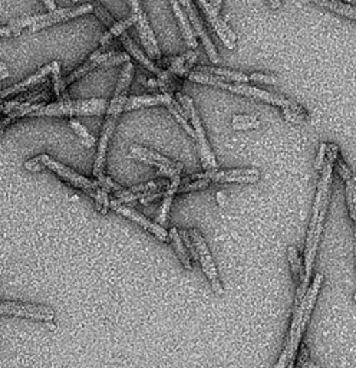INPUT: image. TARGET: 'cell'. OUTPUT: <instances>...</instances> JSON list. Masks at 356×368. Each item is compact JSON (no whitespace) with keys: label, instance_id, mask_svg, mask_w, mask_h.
<instances>
[{"label":"cell","instance_id":"cell-1","mask_svg":"<svg viewBox=\"0 0 356 368\" xmlns=\"http://www.w3.org/2000/svg\"><path fill=\"white\" fill-rule=\"evenodd\" d=\"M339 158V148L336 144H326V158L325 164L320 171V178L318 183V192L314 203V215L311 219L309 230H307L304 255L315 258L320 235L323 230V223L330 200V186H332V174H334V164Z\"/></svg>","mask_w":356,"mask_h":368},{"label":"cell","instance_id":"cell-2","mask_svg":"<svg viewBox=\"0 0 356 368\" xmlns=\"http://www.w3.org/2000/svg\"><path fill=\"white\" fill-rule=\"evenodd\" d=\"M134 74H135V66L131 62H127L123 68L120 81H118V84H116L114 98L109 102L108 109H107V120H105V124L102 128L97 158H95V163H93L95 181H102L107 177L105 176V161H107L108 146L111 141V137L115 131L116 121H118V118H120L121 112L125 108V104L128 100V91H130Z\"/></svg>","mask_w":356,"mask_h":368},{"label":"cell","instance_id":"cell-3","mask_svg":"<svg viewBox=\"0 0 356 368\" xmlns=\"http://www.w3.org/2000/svg\"><path fill=\"white\" fill-rule=\"evenodd\" d=\"M51 169L58 177L63 178L68 184H72L74 187L84 190L89 197H92L95 200L98 193L100 186L97 184V181H92L81 174H78L77 171H74L72 169H69L66 166H63L59 161L54 160L51 155L47 154H40L38 157H33L31 160H28L25 163V169L29 171H42L43 169Z\"/></svg>","mask_w":356,"mask_h":368},{"label":"cell","instance_id":"cell-4","mask_svg":"<svg viewBox=\"0 0 356 368\" xmlns=\"http://www.w3.org/2000/svg\"><path fill=\"white\" fill-rule=\"evenodd\" d=\"M109 102L102 98H91L82 101L59 100L58 102L45 104L33 112V117H70V115H102L107 112Z\"/></svg>","mask_w":356,"mask_h":368},{"label":"cell","instance_id":"cell-5","mask_svg":"<svg viewBox=\"0 0 356 368\" xmlns=\"http://www.w3.org/2000/svg\"><path fill=\"white\" fill-rule=\"evenodd\" d=\"M93 12V5L92 3H84L77 8H65V9H58L55 12H49L46 15H39V16H28L22 19H15L10 20V28L16 31L17 33L22 32L23 28H29L31 32H39L47 26H52L55 23L66 22L69 19H74L86 13Z\"/></svg>","mask_w":356,"mask_h":368},{"label":"cell","instance_id":"cell-6","mask_svg":"<svg viewBox=\"0 0 356 368\" xmlns=\"http://www.w3.org/2000/svg\"><path fill=\"white\" fill-rule=\"evenodd\" d=\"M114 55H115V52H105L104 48H101L98 51H95L84 65H81L79 68H77L72 74H69L65 78L61 77V62L56 61V65H55V69H54V72H52V77H54V89L56 92V95L59 97V100H63V101L65 100H70L69 95L66 94V86L69 84H72V82L78 81L84 75L89 74L97 66H104Z\"/></svg>","mask_w":356,"mask_h":368},{"label":"cell","instance_id":"cell-7","mask_svg":"<svg viewBox=\"0 0 356 368\" xmlns=\"http://www.w3.org/2000/svg\"><path fill=\"white\" fill-rule=\"evenodd\" d=\"M176 97L178 100V102L181 104V107L184 108V111L187 112L188 118L192 120V125L196 131V140L199 141V147H200V157H201V163L206 171H211V170H217V160L212 154L208 141L206 138V132L200 120V115L196 109V105L193 102V100L189 98L188 95L181 94V92H176Z\"/></svg>","mask_w":356,"mask_h":368},{"label":"cell","instance_id":"cell-8","mask_svg":"<svg viewBox=\"0 0 356 368\" xmlns=\"http://www.w3.org/2000/svg\"><path fill=\"white\" fill-rule=\"evenodd\" d=\"M220 88L227 89V91H231V92H234V94H239V95H243V97H250V98H257V100L266 101L268 104L280 107L281 109L293 111V112L302 115V117H304L307 120V111L300 104H296L295 101L286 100V98H283L280 95L272 94V92H266L263 89L256 88V86H250L247 84H230V82H224Z\"/></svg>","mask_w":356,"mask_h":368},{"label":"cell","instance_id":"cell-9","mask_svg":"<svg viewBox=\"0 0 356 368\" xmlns=\"http://www.w3.org/2000/svg\"><path fill=\"white\" fill-rule=\"evenodd\" d=\"M130 6L132 8V16L135 17V25H137V29L139 32L142 46H144V49L147 51L148 58L151 61H157V62L161 61L162 55H161V51L158 48L154 31L150 26L148 16L146 15L144 10H142V8L138 2H130Z\"/></svg>","mask_w":356,"mask_h":368},{"label":"cell","instance_id":"cell-10","mask_svg":"<svg viewBox=\"0 0 356 368\" xmlns=\"http://www.w3.org/2000/svg\"><path fill=\"white\" fill-rule=\"evenodd\" d=\"M189 180H208L210 183H256L260 180V171L256 169H231V170H211L188 176Z\"/></svg>","mask_w":356,"mask_h":368},{"label":"cell","instance_id":"cell-11","mask_svg":"<svg viewBox=\"0 0 356 368\" xmlns=\"http://www.w3.org/2000/svg\"><path fill=\"white\" fill-rule=\"evenodd\" d=\"M188 233H189V238H192V240L196 245L201 268H203V270H204V273L207 276V279L211 284L212 291L216 292V295H223V286H222V282L219 279V273H217L215 261H212V258L210 255V250H208L203 236L200 235V232H199L197 229H189Z\"/></svg>","mask_w":356,"mask_h":368},{"label":"cell","instance_id":"cell-12","mask_svg":"<svg viewBox=\"0 0 356 368\" xmlns=\"http://www.w3.org/2000/svg\"><path fill=\"white\" fill-rule=\"evenodd\" d=\"M0 315L20 316V318H29V319L47 322V321L54 319L55 312L52 308L45 307V305L0 301Z\"/></svg>","mask_w":356,"mask_h":368},{"label":"cell","instance_id":"cell-13","mask_svg":"<svg viewBox=\"0 0 356 368\" xmlns=\"http://www.w3.org/2000/svg\"><path fill=\"white\" fill-rule=\"evenodd\" d=\"M109 207H111L112 210H115L116 213H120V215L125 216L127 219H130V220L138 223L139 226H142L146 230H148V232L153 233L157 239H160V240H162V242H171V239H170V233H169L167 230H165L162 226H160V224L155 223V222H151V220L147 219L146 216L139 215L138 212H135L134 209H131V207H128V206L120 203L116 199H115V200H111Z\"/></svg>","mask_w":356,"mask_h":368},{"label":"cell","instance_id":"cell-14","mask_svg":"<svg viewBox=\"0 0 356 368\" xmlns=\"http://www.w3.org/2000/svg\"><path fill=\"white\" fill-rule=\"evenodd\" d=\"M170 187V180L167 178H157V180H151L147 183H142L138 184V186H134L131 189L127 190H120L115 193L116 200L120 203H130L134 200H141L144 199L146 196L151 194V193H157V192H167V189Z\"/></svg>","mask_w":356,"mask_h":368},{"label":"cell","instance_id":"cell-15","mask_svg":"<svg viewBox=\"0 0 356 368\" xmlns=\"http://www.w3.org/2000/svg\"><path fill=\"white\" fill-rule=\"evenodd\" d=\"M180 5H181V8L185 9V13H187V16H188V19H189V23H193V28H194L196 33H197V35L200 36V39L203 40V45H204L206 52H207L210 61H211L212 63H219V62H220V56H219V54H217V51H216V48H215V45H212L211 39L208 38V35H207V32H206V29H204V26H203L201 19L199 17V15H197V12H196V6H194V3L188 2V0H183V2H180Z\"/></svg>","mask_w":356,"mask_h":368},{"label":"cell","instance_id":"cell-16","mask_svg":"<svg viewBox=\"0 0 356 368\" xmlns=\"http://www.w3.org/2000/svg\"><path fill=\"white\" fill-rule=\"evenodd\" d=\"M55 65H56V61H54V62H51V63H47V65L42 66L36 74L31 75V77L26 78L25 81H22V82H19V84H16V85H13V86H9V88L3 89L2 92H0V104L5 102V100H6L8 97H10V95H20V94H23V92L29 91L32 86H35V85H38L39 82L45 81L46 77L52 75L54 69H55Z\"/></svg>","mask_w":356,"mask_h":368},{"label":"cell","instance_id":"cell-17","mask_svg":"<svg viewBox=\"0 0 356 368\" xmlns=\"http://www.w3.org/2000/svg\"><path fill=\"white\" fill-rule=\"evenodd\" d=\"M199 6L204 10L207 19H208L210 23H211V26L215 28V31L217 32L219 38H220L222 42L226 45V48H229V49H234V48H235V35H234V32L229 28V25L224 22V19L220 16V13L216 12L215 9H212L211 5L207 3V2H199Z\"/></svg>","mask_w":356,"mask_h":368},{"label":"cell","instance_id":"cell-18","mask_svg":"<svg viewBox=\"0 0 356 368\" xmlns=\"http://www.w3.org/2000/svg\"><path fill=\"white\" fill-rule=\"evenodd\" d=\"M130 157L135 158L138 161H142V163H146V164L154 166V167H157V170L165 169V167H176L180 163V161H173V160L164 157L162 154H160L154 150L141 147L137 144H132L130 147Z\"/></svg>","mask_w":356,"mask_h":368},{"label":"cell","instance_id":"cell-19","mask_svg":"<svg viewBox=\"0 0 356 368\" xmlns=\"http://www.w3.org/2000/svg\"><path fill=\"white\" fill-rule=\"evenodd\" d=\"M197 62V54L196 51H187L185 54L177 56V58H169V59H161L158 61V68L165 66L167 71L176 77H187L192 69H194V65Z\"/></svg>","mask_w":356,"mask_h":368},{"label":"cell","instance_id":"cell-20","mask_svg":"<svg viewBox=\"0 0 356 368\" xmlns=\"http://www.w3.org/2000/svg\"><path fill=\"white\" fill-rule=\"evenodd\" d=\"M176 102L173 95L167 94H155V95H139V97H128L124 111H134L139 108H148L155 105L171 107Z\"/></svg>","mask_w":356,"mask_h":368},{"label":"cell","instance_id":"cell-21","mask_svg":"<svg viewBox=\"0 0 356 368\" xmlns=\"http://www.w3.org/2000/svg\"><path fill=\"white\" fill-rule=\"evenodd\" d=\"M171 6L174 9V15L178 19V25L181 28V32H183V38L187 43V46H189V51H196L199 48V43H197V38L196 35L193 33V29H192V25H189V19L187 16V13L183 10L180 2H171Z\"/></svg>","mask_w":356,"mask_h":368},{"label":"cell","instance_id":"cell-22","mask_svg":"<svg viewBox=\"0 0 356 368\" xmlns=\"http://www.w3.org/2000/svg\"><path fill=\"white\" fill-rule=\"evenodd\" d=\"M121 42H123V45L125 46V48H127V51H128V54L130 55H132V58H135L139 63H142V65H144L147 69H148V71H151L153 74H155L157 75V78L164 72V69H161V68H158V65L157 63H154L150 58H147L144 54H142L141 51H139V48H138V46L132 42V39L127 35V33H124L121 38Z\"/></svg>","mask_w":356,"mask_h":368},{"label":"cell","instance_id":"cell-23","mask_svg":"<svg viewBox=\"0 0 356 368\" xmlns=\"http://www.w3.org/2000/svg\"><path fill=\"white\" fill-rule=\"evenodd\" d=\"M180 183H181V177H176L173 180H170V187L167 189V192H165V194H164L162 204L160 207V212H158V216H157V223L160 226H162V227L167 224L170 209H171V204H173V199L177 194V189L180 186Z\"/></svg>","mask_w":356,"mask_h":368},{"label":"cell","instance_id":"cell-24","mask_svg":"<svg viewBox=\"0 0 356 368\" xmlns=\"http://www.w3.org/2000/svg\"><path fill=\"white\" fill-rule=\"evenodd\" d=\"M193 71H197V72H204V74H210V75H216V77H220L223 79H226L227 82L229 81H233L234 84H246L250 81L249 75L247 74H243V72H235V71H231V69H226V68H207V66H196Z\"/></svg>","mask_w":356,"mask_h":368},{"label":"cell","instance_id":"cell-25","mask_svg":"<svg viewBox=\"0 0 356 368\" xmlns=\"http://www.w3.org/2000/svg\"><path fill=\"white\" fill-rule=\"evenodd\" d=\"M132 25H135V17L132 15L128 19H124L121 22H116L115 25L102 36V39H101V46H102V48L105 49L108 45H111L114 38H116V36L121 38L125 33V29H128Z\"/></svg>","mask_w":356,"mask_h":368},{"label":"cell","instance_id":"cell-26","mask_svg":"<svg viewBox=\"0 0 356 368\" xmlns=\"http://www.w3.org/2000/svg\"><path fill=\"white\" fill-rule=\"evenodd\" d=\"M170 239H171V243H173V246H174V249H176V252H177V256H178V259H180L181 265H183L187 270H192V269H193V266H192V261H189L188 252H187V249H185V246H184V243H183V239H181V236H180V232H178V230H177L176 227L170 229Z\"/></svg>","mask_w":356,"mask_h":368},{"label":"cell","instance_id":"cell-27","mask_svg":"<svg viewBox=\"0 0 356 368\" xmlns=\"http://www.w3.org/2000/svg\"><path fill=\"white\" fill-rule=\"evenodd\" d=\"M288 258H289L291 269L293 273V281L296 282V285H299L306 278V275H304V265H302L299 252L295 246L288 247Z\"/></svg>","mask_w":356,"mask_h":368},{"label":"cell","instance_id":"cell-28","mask_svg":"<svg viewBox=\"0 0 356 368\" xmlns=\"http://www.w3.org/2000/svg\"><path fill=\"white\" fill-rule=\"evenodd\" d=\"M315 3L319 5V6L330 9L332 12H336V13H339L342 16H346L349 19H355L356 20V8L352 6V5L342 3V2H319V0Z\"/></svg>","mask_w":356,"mask_h":368},{"label":"cell","instance_id":"cell-29","mask_svg":"<svg viewBox=\"0 0 356 368\" xmlns=\"http://www.w3.org/2000/svg\"><path fill=\"white\" fill-rule=\"evenodd\" d=\"M346 204H348V210L349 215L353 220L356 222V177L352 176L346 181Z\"/></svg>","mask_w":356,"mask_h":368},{"label":"cell","instance_id":"cell-30","mask_svg":"<svg viewBox=\"0 0 356 368\" xmlns=\"http://www.w3.org/2000/svg\"><path fill=\"white\" fill-rule=\"evenodd\" d=\"M231 127L234 130H253L260 127V121L256 117H251V115H234L231 120Z\"/></svg>","mask_w":356,"mask_h":368},{"label":"cell","instance_id":"cell-31","mask_svg":"<svg viewBox=\"0 0 356 368\" xmlns=\"http://www.w3.org/2000/svg\"><path fill=\"white\" fill-rule=\"evenodd\" d=\"M210 181L200 178V180H189L188 177L181 178L180 186L177 189V193H187V192H196V190H204L210 186Z\"/></svg>","mask_w":356,"mask_h":368},{"label":"cell","instance_id":"cell-32","mask_svg":"<svg viewBox=\"0 0 356 368\" xmlns=\"http://www.w3.org/2000/svg\"><path fill=\"white\" fill-rule=\"evenodd\" d=\"M69 127L72 128V130L77 132V135L81 138L82 143H84L88 148L93 147V144H95V138L89 134V131H88V130H86L79 121H77V120H70V121H69Z\"/></svg>","mask_w":356,"mask_h":368},{"label":"cell","instance_id":"cell-33","mask_svg":"<svg viewBox=\"0 0 356 368\" xmlns=\"http://www.w3.org/2000/svg\"><path fill=\"white\" fill-rule=\"evenodd\" d=\"M109 203H111V200H109L108 193L100 187L97 197H95V207H97V210L101 215H107L108 209H109Z\"/></svg>","mask_w":356,"mask_h":368},{"label":"cell","instance_id":"cell-34","mask_svg":"<svg viewBox=\"0 0 356 368\" xmlns=\"http://www.w3.org/2000/svg\"><path fill=\"white\" fill-rule=\"evenodd\" d=\"M93 13L97 15L101 19V22L104 23V25L108 26L109 29L116 23L115 19L108 13V10L101 3H93Z\"/></svg>","mask_w":356,"mask_h":368},{"label":"cell","instance_id":"cell-35","mask_svg":"<svg viewBox=\"0 0 356 368\" xmlns=\"http://www.w3.org/2000/svg\"><path fill=\"white\" fill-rule=\"evenodd\" d=\"M180 236H181V239H183V243H184L187 252L189 253V255L193 256L194 261H199V262H200V259H199V253H197V249H196V245H194V242L192 240V238H189L188 230H181Z\"/></svg>","mask_w":356,"mask_h":368},{"label":"cell","instance_id":"cell-36","mask_svg":"<svg viewBox=\"0 0 356 368\" xmlns=\"http://www.w3.org/2000/svg\"><path fill=\"white\" fill-rule=\"evenodd\" d=\"M121 62H130V55L125 54V52H115V55L104 65L105 68H111L114 65H118V63H121Z\"/></svg>","mask_w":356,"mask_h":368},{"label":"cell","instance_id":"cell-37","mask_svg":"<svg viewBox=\"0 0 356 368\" xmlns=\"http://www.w3.org/2000/svg\"><path fill=\"white\" fill-rule=\"evenodd\" d=\"M249 78L250 81H254V82H263V84H269V85H273L276 84V78L272 77V75H265V74H249Z\"/></svg>","mask_w":356,"mask_h":368},{"label":"cell","instance_id":"cell-38","mask_svg":"<svg viewBox=\"0 0 356 368\" xmlns=\"http://www.w3.org/2000/svg\"><path fill=\"white\" fill-rule=\"evenodd\" d=\"M307 357H309V351H307L306 345L302 344L300 345V354L297 357V365H296V368H307V362H309V361H307Z\"/></svg>","mask_w":356,"mask_h":368},{"label":"cell","instance_id":"cell-39","mask_svg":"<svg viewBox=\"0 0 356 368\" xmlns=\"http://www.w3.org/2000/svg\"><path fill=\"white\" fill-rule=\"evenodd\" d=\"M283 115H284V118H286L288 121L291 123H295V124H300L303 123L306 118L302 117V115L293 112V111H289V109H283Z\"/></svg>","mask_w":356,"mask_h":368},{"label":"cell","instance_id":"cell-40","mask_svg":"<svg viewBox=\"0 0 356 368\" xmlns=\"http://www.w3.org/2000/svg\"><path fill=\"white\" fill-rule=\"evenodd\" d=\"M325 158H326V144H320V150L319 154L316 157V163H315V169L322 171L323 164H325Z\"/></svg>","mask_w":356,"mask_h":368},{"label":"cell","instance_id":"cell-41","mask_svg":"<svg viewBox=\"0 0 356 368\" xmlns=\"http://www.w3.org/2000/svg\"><path fill=\"white\" fill-rule=\"evenodd\" d=\"M19 33L16 31H13L10 26H0V36L3 38H12V36H17Z\"/></svg>","mask_w":356,"mask_h":368},{"label":"cell","instance_id":"cell-42","mask_svg":"<svg viewBox=\"0 0 356 368\" xmlns=\"http://www.w3.org/2000/svg\"><path fill=\"white\" fill-rule=\"evenodd\" d=\"M10 74H9V69H8V65L6 63H0V81H3V79H6L8 77H9Z\"/></svg>","mask_w":356,"mask_h":368},{"label":"cell","instance_id":"cell-43","mask_svg":"<svg viewBox=\"0 0 356 368\" xmlns=\"http://www.w3.org/2000/svg\"><path fill=\"white\" fill-rule=\"evenodd\" d=\"M15 121L13 120H10L9 117H6V118H3L2 121H0V135H2L3 132H5V130L9 127V125H12Z\"/></svg>","mask_w":356,"mask_h":368},{"label":"cell","instance_id":"cell-44","mask_svg":"<svg viewBox=\"0 0 356 368\" xmlns=\"http://www.w3.org/2000/svg\"><path fill=\"white\" fill-rule=\"evenodd\" d=\"M43 5H45L47 9H49L51 12H55V10H58V6H56V3H55V2H51V0H45Z\"/></svg>","mask_w":356,"mask_h":368},{"label":"cell","instance_id":"cell-45","mask_svg":"<svg viewBox=\"0 0 356 368\" xmlns=\"http://www.w3.org/2000/svg\"><path fill=\"white\" fill-rule=\"evenodd\" d=\"M210 5H211V8L215 9L216 12H220V8H222V5H223V3H222V2H211Z\"/></svg>","mask_w":356,"mask_h":368},{"label":"cell","instance_id":"cell-46","mask_svg":"<svg viewBox=\"0 0 356 368\" xmlns=\"http://www.w3.org/2000/svg\"><path fill=\"white\" fill-rule=\"evenodd\" d=\"M355 272H356V222H355Z\"/></svg>","mask_w":356,"mask_h":368},{"label":"cell","instance_id":"cell-47","mask_svg":"<svg viewBox=\"0 0 356 368\" xmlns=\"http://www.w3.org/2000/svg\"><path fill=\"white\" fill-rule=\"evenodd\" d=\"M217 200L220 204H224V194L223 193H217Z\"/></svg>","mask_w":356,"mask_h":368},{"label":"cell","instance_id":"cell-48","mask_svg":"<svg viewBox=\"0 0 356 368\" xmlns=\"http://www.w3.org/2000/svg\"><path fill=\"white\" fill-rule=\"evenodd\" d=\"M280 6V2H272V8L274 9V8H279Z\"/></svg>","mask_w":356,"mask_h":368},{"label":"cell","instance_id":"cell-49","mask_svg":"<svg viewBox=\"0 0 356 368\" xmlns=\"http://www.w3.org/2000/svg\"><path fill=\"white\" fill-rule=\"evenodd\" d=\"M353 301H355V302H356V293H355V295H353Z\"/></svg>","mask_w":356,"mask_h":368}]
</instances>
